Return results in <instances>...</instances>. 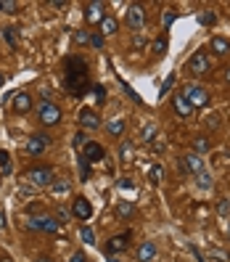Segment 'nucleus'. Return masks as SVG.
<instances>
[{"label": "nucleus", "mask_w": 230, "mask_h": 262, "mask_svg": "<svg viewBox=\"0 0 230 262\" xmlns=\"http://www.w3.org/2000/svg\"><path fill=\"white\" fill-rule=\"evenodd\" d=\"M175 22H177V11H164V14H161V27L164 29H169Z\"/></svg>", "instance_id": "obj_28"}, {"label": "nucleus", "mask_w": 230, "mask_h": 262, "mask_svg": "<svg viewBox=\"0 0 230 262\" xmlns=\"http://www.w3.org/2000/svg\"><path fill=\"white\" fill-rule=\"evenodd\" d=\"M71 143H74V148H82L85 143H88V141H85V133H77V135H74V141H71Z\"/></svg>", "instance_id": "obj_43"}, {"label": "nucleus", "mask_w": 230, "mask_h": 262, "mask_svg": "<svg viewBox=\"0 0 230 262\" xmlns=\"http://www.w3.org/2000/svg\"><path fill=\"white\" fill-rule=\"evenodd\" d=\"M154 257H156V244L154 241H143L138 246V262H151Z\"/></svg>", "instance_id": "obj_17"}, {"label": "nucleus", "mask_w": 230, "mask_h": 262, "mask_svg": "<svg viewBox=\"0 0 230 262\" xmlns=\"http://www.w3.org/2000/svg\"><path fill=\"white\" fill-rule=\"evenodd\" d=\"M85 22L88 24H95V22H103V16H106V3H101V0H93V3L85 5Z\"/></svg>", "instance_id": "obj_9"}, {"label": "nucleus", "mask_w": 230, "mask_h": 262, "mask_svg": "<svg viewBox=\"0 0 230 262\" xmlns=\"http://www.w3.org/2000/svg\"><path fill=\"white\" fill-rule=\"evenodd\" d=\"M154 135H156V127H154V124L143 130V141H146V143H151V141H154Z\"/></svg>", "instance_id": "obj_40"}, {"label": "nucleus", "mask_w": 230, "mask_h": 262, "mask_svg": "<svg viewBox=\"0 0 230 262\" xmlns=\"http://www.w3.org/2000/svg\"><path fill=\"white\" fill-rule=\"evenodd\" d=\"M71 262H85V252H77L74 257H71Z\"/></svg>", "instance_id": "obj_46"}, {"label": "nucleus", "mask_w": 230, "mask_h": 262, "mask_svg": "<svg viewBox=\"0 0 230 262\" xmlns=\"http://www.w3.org/2000/svg\"><path fill=\"white\" fill-rule=\"evenodd\" d=\"M27 228H32V231H43V233L56 236L58 231H61V222H58L56 217H48V214H40V217H29Z\"/></svg>", "instance_id": "obj_5"}, {"label": "nucleus", "mask_w": 230, "mask_h": 262, "mask_svg": "<svg viewBox=\"0 0 230 262\" xmlns=\"http://www.w3.org/2000/svg\"><path fill=\"white\" fill-rule=\"evenodd\" d=\"M74 43L77 45H88L90 43V35H88V32H74Z\"/></svg>", "instance_id": "obj_39"}, {"label": "nucleus", "mask_w": 230, "mask_h": 262, "mask_svg": "<svg viewBox=\"0 0 230 262\" xmlns=\"http://www.w3.org/2000/svg\"><path fill=\"white\" fill-rule=\"evenodd\" d=\"M212 69V58H209L207 50H196L193 56L188 58V71L193 77H201V74H207V71Z\"/></svg>", "instance_id": "obj_4"}, {"label": "nucleus", "mask_w": 230, "mask_h": 262, "mask_svg": "<svg viewBox=\"0 0 230 262\" xmlns=\"http://www.w3.org/2000/svg\"><path fill=\"white\" fill-rule=\"evenodd\" d=\"M35 111H37V119H40L45 127H53V124L61 122V109H58L53 101H48V98H43L35 106Z\"/></svg>", "instance_id": "obj_2"}, {"label": "nucleus", "mask_w": 230, "mask_h": 262, "mask_svg": "<svg viewBox=\"0 0 230 262\" xmlns=\"http://www.w3.org/2000/svg\"><path fill=\"white\" fill-rule=\"evenodd\" d=\"M209 48H212L214 56H228L230 53V40H225V37H212Z\"/></svg>", "instance_id": "obj_18"}, {"label": "nucleus", "mask_w": 230, "mask_h": 262, "mask_svg": "<svg viewBox=\"0 0 230 262\" xmlns=\"http://www.w3.org/2000/svg\"><path fill=\"white\" fill-rule=\"evenodd\" d=\"M3 82H5V74H3V71H0V88H3Z\"/></svg>", "instance_id": "obj_49"}, {"label": "nucleus", "mask_w": 230, "mask_h": 262, "mask_svg": "<svg viewBox=\"0 0 230 262\" xmlns=\"http://www.w3.org/2000/svg\"><path fill=\"white\" fill-rule=\"evenodd\" d=\"M35 262H50V257L45 254V257H35Z\"/></svg>", "instance_id": "obj_47"}, {"label": "nucleus", "mask_w": 230, "mask_h": 262, "mask_svg": "<svg viewBox=\"0 0 230 262\" xmlns=\"http://www.w3.org/2000/svg\"><path fill=\"white\" fill-rule=\"evenodd\" d=\"M133 214H135V207H133V201H119V204H116V217L127 220V217H133Z\"/></svg>", "instance_id": "obj_22"}, {"label": "nucleus", "mask_w": 230, "mask_h": 262, "mask_svg": "<svg viewBox=\"0 0 230 262\" xmlns=\"http://www.w3.org/2000/svg\"><path fill=\"white\" fill-rule=\"evenodd\" d=\"M0 14H3V0H0Z\"/></svg>", "instance_id": "obj_51"}, {"label": "nucleus", "mask_w": 230, "mask_h": 262, "mask_svg": "<svg viewBox=\"0 0 230 262\" xmlns=\"http://www.w3.org/2000/svg\"><path fill=\"white\" fill-rule=\"evenodd\" d=\"M225 82L230 85V67H225Z\"/></svg>", "instance_id": "obj_48"}, {"label": "nucleus", "mask_w": 230, "mask_h": 262, "mask_svg": "<svg viewBox=\"0 0 230 262\" xmlns=\"http://www.w3.org/2000/svg\"><path fill=\"white\" fill-rule=\"evenodd\" d=\"M212 151V141H209V135H196L193 138V154H207Z\"/></svg>", "instance_id": "obj_19"}, {"label": "nucleus", "mask_w": 230, "mask_h": 262, "mask_svg": "<svg viewBox=\"0 0 230 262\" xmlns=\"http://www.w3.org/2000/svg\"><path fill=\"white\" fill-rule=\"evenodd\" d=\"M175 80H177V74H175V71H169V77H167V80L161 82V88H159V95H161V98L169 93V88H172V85H175Z\"/></svg>", "instance_id": "obj_30"}, {"label": "nucleus", "mask_w": 230, "mask_h": 262, "mask_svg": "<svg viewBox=\"0 0 230 262\" xmlns=\"http://www.w3.org/2000/svg\"><path fill=\"white\" fill-rule=\"evenodd\" d=\"M180 169H183L185 175H199V172H204L207 167H204V159H201L199 154L190 151V154H183V156H180Z\"/></svg>", "instance_id": "obj_8"}, {"label": "nucleus", "mask_w": 230, "mask_h": 262, "mask_svg": "<svg viewBox=\"0 0 230 262\" xmlns=\"http://www.w3.org/2000/svg\"><path fill=\"white\" fill-rule=\"evenodd\" d=\"M14 172V162H11L8 151H0V178H8Z\"/></svg>", "instance_id": "obj_20"}, {"label": "nucleus", "mask_w": 230, "mask_h": 262, "mask_svg": "<svg viewBox=\"0 0 230 262\" xmlns=\"http://www.w3.org/2000/svg\"><path fill=\"white\" fill-rule=\"evenodd\" d=\"M77 119H80V124L85 130H98L101 127V117H98V111H93V109H80V114H77Z\"/></svg>", "instance_id": "obj_14"}, {"label": "nucleus", "mask_w": 230, "mask_h": 262, "mask_svg": "<svg viewBox=\"0 0 230 262\" xmlns=\"http://www.w3.org/2000/svg\"><path fill=\"white\" fill-rule=\"evenodd\" d=\"M199 24H201V27H214V24H217V14H214V11H201V14H199Z\"/></svg>", "instance_id": "obj_25"}, {"label": "nucleus", "mask_w": 230, "mask_h": 262, "mask_svg": "<svg viewBox=\"0 0 230 262\" xmlns=\"http://www.w3.org/2000/svg\"><path fill=\"white\" fill-rule=\"evenodd\" d=\"M3 14H19V3H14V0H3Z\"/></svg>", "instance_id": "obj_37"}, {"label": "nucleus", "mask_w": 230, "mask_h": 262, "mask_svg": "<svg viewBox=\"0 0 230 262\" xmlns=\"http://www.w3.org/2000/svg\"><path fill=\"white\" fill-rule=\"evenodd\" d=\"M82 156L90 162V165H98V162H103V159H106V151H103V146H101V143L88 141V143L82 146Z\"/></svg>", "instance_id": "obj_12"}, {"label": "nucleus", "mask_w": 230, "mask_h": 262, "mask_svg": "<svg viewBox=\"0 0 230 262\" xmlns=\"http://www.w3.org/2000/svg\"><path fill=\"white\" fill-rule=\"evenodd\" d=\"M71 214H74L77 220H90L93 217V204H90L88 199H85V196H77L74 201H71Z\"/></svg>", "instance_id": "obj_11"}, {"label": "nucleus", "mask_w": 230, "mask_h": 262, "mask_svg": "<svg viewBox=\"0 0 230 262\" xmlns=\"http://www.w3.org/2000/svg\"><path fill=\"white\" fill-rule=\"evenodd\" d=\"M101 27H103V35H114V32L119 29V22H116L114 16H103Z\"/></svg>", "instance_id": "obj_24"}, {"label": "nucleus", "mask_w": 230, "mask_h": 262, "mask_svg": "<svg viewBox=\"0 0 230 262\" xmlns=\"http://www.w3.org/2000/svg\"><path fill=\"white\" fill-rule=\"evenodd\" d=\"M133 154V146H130V143H119V159L122 162H127V156Z\"/></svg>", "instance_id": "obj_38"}, {"label": "nucleus", "mask_w": 230, "mask_h": 262, "mask_svg": "<svg viewBox=\"0 0 230 262\" xmlns=\"http://www.w3.org/2000/svg\"><path fill=\"white\" fill-rule=\"evenodd\" d=\"M50 191H53L56 196L67 193L69 191V180H53V183H50Z\"/></svg>", "instance_id": "obj_29"}, {"label": "nucleus", "mask_w": 230, "mask_h": 262, "mask_svg": "<svg viewBox=\"0 0 230 262\" xmlns=\"http://www.w3.org/2000/svg\"><path fill=\"white\" fill-rule=\"evenodd\" d=\"M161 178H164V169H161V165H151V167H148V180L154 183V186H159Z\"/></svg>", "instance_id": "obj_26"}, {"label": "nucleus", "mask_w": 230, "mask_h": 262, "mask_svg": "<svg viewBox=\"0 0 230 262\" xmlns=\"http://www.w3.org/2000/svg\"><path fill=\"white\" fill-rule=\"evenodd\" d=\"M106 133L111 135V138H122V133H124V119L119 117V119H111L106 124Z\"/></svg>", "instance_id": "obj_21"}, {"label": "nucleus", "mask_w": 230, "mask_h": 262, "mask_svg": "<svg viewBox=\"0 0 230 262\" xmlns=\"http://www.w3.org/2000/svg\"><path fill=\"white\" fill-rule=\"evenodd\" d=\"M90 45L93 48H103V35H90Z\"/></svg>", "instance_id": "obj_42"}, {"label": "nucleus", "mask_w": 230, "mask_h": 262, "mask_svg": "<svg viewBox=\"0 0 230 262\" xmlns=\"http://www.w3.org/2000/svg\"><path fill=\"white\" fill-rule=\"evenodd\" d=\"M80 238H82V244H95V231L88 228V225H82L80 228Z\"/></svg>", "instance_id": "obj_27"}, {"label": "nucleus", "mask_w": 230, "mask_h": 262, "mask_svg": "<svg viewBox=\"0 0 230 262\" xmlns=\"http://www.w3.org/2000/svg\"><path fill=\"white\" fill-rule=\"evenodd\" d=\"M35 109V103H32V95L29 93H14V111L16 114H27V111Z\"/></svg>", "instance_id": "obj_15"}, {"label": "nucleus", "mask_w": 230, "mask_h": 262, "mask_svg": "<svg viewBox=\"0 0 230 262\" xmlns=\"http://www.w3.org/2000/svg\"><path fill=\"white\" fill-rule=\"evenodd\" d=\"M180 95L190 103V109H201L209 103V90L204 88V85H185Z\"/></svg>", "instance_id": "obj_3"}, {"label": "nucleus", "mask_w": 230, "mask_h": 262, "mask_svg": "<svg viewBox=\"0 0 230 262\" xmlns=\"http://www.w3.org/2000/svg\"><path fill=\"white\" fill-rule=\"evenodd\" d=\"M127 241H130V231L114 236V238H109L106 246H103V254H106V257H114V254L124 252V249H127Z\"/></svg>", "instance_id": "obj_10"}, {"label": "nucleus", "mask_w": 230, "mask_h": 262, "mask_svg": "<svg viewBox=\"0 0 230 262\" xmlns=\"http://www.w3.org/2000/svg\"><path fill=\"white\" fill-rule=\"evenodd\" d=\"M164 50H167V37H156L154 40V56H164Z\"/></svg>", "instance_id": "obj_31"}, {"label": "nucleus", "mask_w": 230, "mask_h": 262, "mask_svg": "<svg viewBox=\"0 0 230 262\" xmlns=\"http://www.w3.org/2000/svg\"><path fill=\"white\" fill-rule=\"evenodd\" d=\"M27 180L32 183V186H37V188H45V186L50 188V183L56 180V175H53L50 167H35V169L27 172Z\"/></svg>", "instance_id": "obj_6"}, {"label": "nucleus", "mask_w": 230, "mask_h": 262, "mask_svg": "<svg viewBox=\"0 0 230 262\" xmlns=\"http://www.w3.org/2000/svg\"><path fill=\"white\" fill-rule=\"evenodd\" d=\"M56 220H58V222H61V225H64V222L69 220V212H67V209H64V207H58V212H56Z\"/></svg>", "instance_id": "obj_41"}, {"label": "nucleus", "mask_w": 230, "mask_h": 262, "mask_svg": "<svg viewBox=\"0 0 230 262\" xmlns=\"http://www.w3.org/2000/svg\"><path fill=\"white\" fill-rule=\"evenodd\" d=\"M217 212H220V214H228V199H220V204H217Z\"/></svg>", "instance_id": "obj_44"}, {"label": "nucleus", "mask_w": 230, "mask_h": 262, "mask_svg": "<svg viewBox=\"0 0 230 262\" xmlns=\"http://www.w3.org/2000/svg\"><path fill=\"white\" fill-rule=\"evenodd\" d=\"M48 143H50V138H48V135H43V133L29 135V138H27V154L29 156H40L45 148H48Z\"/></svg>", "instance_id": "obj_13"}, {"label": "nucleus", "mask_w": 230, "mask_h": 262, "mask_svg": "<svg viewBox=\"0 0 230 262\" xmlns=\"http://www.w3.org/2000/svg\"><path fill=\"white\" fill-rule=\"evenodd\" d=\"M228 236H230V225H228Z\"/></svg>", "instance_id": "obj_52"}, {"label": "nucleus", "mask_w": 230, "mask_h": 262, "mask_svg": "<svg viewBox=\"0 0 230 262\" xmlns=\"http://www.w3.org/2000/svg\"><path fill=\"white\" fill-rule=\"evenodd\" d=\"M172 106H175V111H177V117H180V119H188L190 114H193V109H190V103L185 101V98H183L180 93L177 95H172Z\"/></svg>", "instance_id": "obj_16"}, {"label": "nucleus", "mask_w": 230, "mask_h": 262, "mask_svg": "<svg viewBox=\"0 0 230 262\" xmlns=\"http://www.w3.org/2000/svg\"><path fill=\"white\" fill-rule=\"evenodd\" d=\"M119 188H133V180H130V178H122V180H119Z\"/></svg>", "instance_id": "obj_45"}, {"label": "nucleus", "mask_w": 230, "mask_h": 262, "mask_svg": "<svg viewBox=\"0 0 230 262\" xmlns=\"http://www.w3.org/2000/svg\"><path fill=\"white\" fill-rule=\"evenodd\" d=\"M124 19H127V27L130 29H135V32L143 29V24H146V8H143L140 3H130Z\"/></svg>", "instance_id": "obj_7"}, {"label": "nucleus", "mask_w": 230, "mask_h": 262, "mask_svg": "<svg viewBox=\"0 0 230 262\" xmlns=\"http://www.w3.org/2000/svg\"><path fill=\"white\" fill-rule=\"evenodd\" d=\"M93 95H95L98 103H103L106 101V88H103V85H93Z\"/></svg>", "instance_id": "obj_35"}, {"label": "nucleus", "mask_w": 230, "mask_h": 262, "mask_svg": "<svg viewBox=\"0 0 230 262\" xmlns=\"http://www.w3.org/2000/svg\"><path fill=\"white\" fill-rule=\"evenodd\" d=\"M230 254L222 252V249H212V262H228Z\"/></svg>", "instance_id": "obj_36"}, {"label": "nucleus", "mask_w": 230, "mask_h": 262, "mask_svg": "<svg viewBox=\"0 0 230 262\" xmlns=\"http://www.w3.org/2000/svg\"><path fill=\"white\" fill-rule=\"evenodd\" d=\"M109 262H119V260H116V257H109Z\"/></svg>", "instance_id": "obj_50"}, {"label": "nucleus", "mask_w": 230, "mask_h": 262, "mask_svg": "<svg viewBox=\"0 0 230 262\" xmlns=\"http://www.w3.org/2000/svg\"><path fill=\"white\" fill-rule=\"evenodd\" d=\"M64 85H67V90L71 93V98H82L85 95V90H88V71H90V67H88V61L85 58H80V56H69L67 58V64H64Z\"/></svg>", "instance_id": "obj_1"}, {"label": "nucleus", "mask_w": 230, "mask_h": 262, "mask_svg": "<svg viewBox=\"0 0 230 262\" xmlns=\"http://www.w3.org/2000/svg\"><path fill=\"white\" fill-rule=\"evenodd\" d=\"M204 122H207V127H209V130H217V127H220V124H222L220 114H209V117H207V119H204Z\"/></svg>", "instance_id": "obj_34"}, {"label": "nucleus", "mask_w": 230, "mask_h": 262, "mask_svg": "<svg viewBox=\"0 0 230 262\" xmlns=\"http://www.w3.org/2000/svg\"><path fill=\"white\" fill-rule=\"evenodd\" d=\"M3 40L11 45V48H16V29L14 27H5L3 29Z\"/></svg>", "instance_id": "obj_32"}, {"label": "nucleus", "mask_w": 230, "mask_h": 262, "mask_svg": "<svg viewBox=\"0 0 230 262\" xmlns=\"http://www.w3.org/2000/svg\"><path fill=\"white\" fill-rule=\"evenodd\" d=\"M196 178V188H201V191H209L212 188V175L204 169V172H199V175H193Z\"/></svg>", "instance_id": "obj_23"}, {"label": "nucleus", "mask_w": 230, "mask_h": 262, "mask_svg": "<svg viewBox=\"0 0 230 262\" xmlns=\"http://www.w3.org/2000/svg\"><path fill=\"white\" fill-rule=\"evenodd\" d=\"M80 178H82V180L90 178V162L85 159V156H80Z\"/></svg>", "instance_id": "obj_33"}]
</instances>
